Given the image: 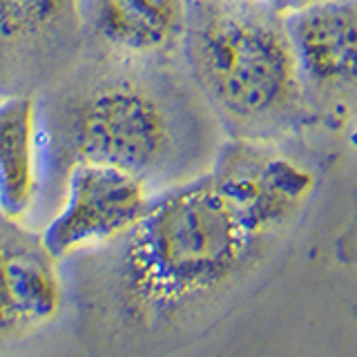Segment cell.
Here are the masks:
<instances>
[{"label": "cell", "mask_w": 357, "mask_h": 357, "mask_svg": "<svg viewBox=\"0 0 357 357\" xmlns=\"http://www.w3.org/2000/svg\"><path fill=\"white\" fill-rule=\"evenodd\" d=\"M116 241L123 306L141 321H161L230 284L255 239L206 174L152 199Z\"/></svg>", "instance_id": "1"}, {"label": "cell", "mask_w": 357, "mask_h": 357, "mask_svg": "<svg viewBox=\"0 0 357 357\" xmlns=\"http://www.w3.org/2000/svg\"><path fill=\"white\" fill-rule=\"evenodd\" d=\"M190 72L223 116L257 128L297 107L301 76L286 14L271 0H188Z\"/></svg>", "instance_id": "2"}, {"label": "cell", "mask_w": 357, "mask_h": 357, "mask_svg": "<svg viewBox=\"0 0 357 357\" xmlns=\"http://www.w3.org/2000/svg\"><path fill=\"white\" fill-rule=\"evenodd\" d=\"M78 159L148 178L172 161L174 126L165 105L145 87L114 83L85 100L74 126Z\"/></svg>", "instance_id": "3"}, {"label": "cell", "mask_w": 357, "mask_h": 357, "mask_svg": "<svg viewBox=\"0 0 357 357\" xmlns=\"http://www.w3.org/2000/svg\"><path fill=\"white\" fill-rule=\"evenodd\" d=\"M145 181L116 165L78 159L67 174L63 206L40 234L43 248L56 259L87 245L114 241L150 206Z\"/></svg>", "instance_id": "4"}, {"label": "cell", "mask_w": 357, "mask_h": 357, "mask_svg": "<svg viewBox=\"0 0 357 357\" xmlns=\"http://www.w3.org/2000/svg\"><path fill=\"white\" fill-rule=\"evenodd\" d=\"M210 176L252 239L293 217L312 183L304 167L252 141L228 145Z\"/></svg>", "instance_id": "5"}, {"label": "cell", "mask_w": 357, "mask_h": 357, "mask_svg": "<svg viewBox=\"0 0 357 357\" xmlns=\"http://www.w3.org/2000/svg\"><path fill=\"white\" fill-rule=\"evenodd\" d=\"M299 76L319 87L357 83V0H319L286 14Z\"/></svg>", "instance_id": "6"}, {"label": "cell", "mask_w": 357, "mask_h": 357, "mask_svg": "<svg viewBox=\"0 0 357 357\" xmlns=\"http://www.w3.org/2000/svg\"><path fill=\"white\" fill-rule=\"evenodd\" d=\"M61 299L56 257L40 241H0V335L47 324L61 310Z\"/></svg>", "instance_id": "7"}, {"label": "cell", "mask_w": 357, "mask_h": 357, "mask_svg": "<svg viewBox=\"0 0 357 357\" xmlns=\"http://www.w3.org/2000/svg\"><path fill=\"white\" fill-rule=\"evenodd\" d=\"M38 185L36 107L27 96L0 100V212L22 219Z\"/></svg>", "instance_id": "8"}, {"label": "cell", "mask_w": 357, "mask_h": 357, "mask_svg": "<svg viewBox=\"0 0 357 357\" xmlns=\"http://www.w3.org/2000/svg\"><path fill=\"white\" fill-rule=\"evenodd\" d=\"M188 0H94V25L112 47L156 54L181 40Z\"/></svg>", "instance_id": "9"}, {"label": "cell", "mask_w": 357, "mask_h": 357, "mask_svg": "<svg viewBox=\"0 0 357 357\" xmlns=\"http://www.w3.org/2000/svg\"><path fill=\"white\" fill-rule=\"evenodd\" d=\"M74 0H0V36H33L65 14Z\"/></svg>", "instance_id": "10"}, {"label": "cell", "mask_w": 357, "mask_h": 357, "mask_svg": "<svg viewBox=\"0 0 357 357\" xmlns=\"http://www.w3.org/2000/svg\"><path fill=\"white\" fill-rule=\"evenodd\" d=\"M271 3L282 11V14H288V11L301 9V7L312 5V3H319V0H271Z\"/></svg>", "instance_id": "11"}]
</instances>
